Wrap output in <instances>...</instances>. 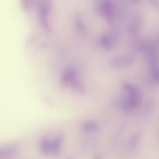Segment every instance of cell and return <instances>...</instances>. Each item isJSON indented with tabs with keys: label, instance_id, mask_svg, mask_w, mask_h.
<instances>
[{
	"label": "cell",
	"instance_id": "30bf717a",
	"mask_svg": "<svg viewBox=\"0 0 159 159\" xmlns=\"http://www.w3.org/2000/svg\"><path fill=\"white\" fill-rule=\"evenodd\" d=\"M39 149L40 152L45 155L51 153V141L48 137L43 136L39 142Z\"/></svg>",
	"mask_w": 159,
	"mask_h": 159
},
{
	"label": "cell",
	"instance_id": "e0dca14e",
	"mask_svg": "<svg viewBox=\"0 0 159 159\" xmlns=\"http://www.w3.org/2000/svg\"><path fill=\"white\" fill-rule=\"evenodd\" d=\"M93 159H102V157L99 154H96V155L94 157Z\"/></svg>",
	"mask_w": 159,
	"mask_h": 159
},
{
	"label": "cell",
	"instance_id": "9c48e42d",
	"mask_svg": "<svg viewBox=\"0 0 159 159\" xmlns=\"http://www.w3.org/2000/svg\"><path fill=\"white\" fill-rule=\"evenodd\" d=\"M80 129L83 132L93 133L99 130V124L94 120H85L80 124Z\"/></svg>",
	"mask_w": 159,
	"mask_h": 159
},
{
	"label": "cell",
	"instance_id": "2e32d148",
	"mask_svg": "<svg viewBox=\"0 0 159 159\" xmlns=\"http://www.w3.org/2000/svg\"><path fill=\"white\" fill-rule=\"evenodd\" d=\"M151 4L153 5V6H155V7H158V0H150Z\"/></svg>",
	"mask_w": 159,
	"mask_h": 159
},
{
	"label": "cell",
	"instance_id": "ba28073f",
	"mask_svg": "<svg viewBox=\"0 0 159 159\" xmlns=\"http://www.w3.org/2000/svg\"><path fill=\"white\" fill-rule=\"evenodd\" d=\"M64 137L59 135L55 137L51 142V153L55 156H58L62 149Z\"/></svg>",
	"mask_w": 159,
	"mask_h": 159
},
{
	"label": "cell",
	"instance_id": "52a82bcc",
	"mask_svg": "<svg viewBox=\"0 0 159 159\" xmlns=\"http://www.w3.org/2000/svg\"><path fill=\"white\" fill-rule=\"evenodd\" d=\"M142 19L140 16H135L129 25V32L132 35H139L142 27Z\"/></svg>",
	"mask_w": 159,
	"mask_h": 159
},
{
	"label": "cell",
	"instance_id": "d6986e66",
	"mask_svg": "<svg viewBox=\"0 0 159 159\" xmlns=\"http://www.w3.org/2000/svg\"><path fill=\"white\" fill-rule=\"evenodd\" d=\"M66 159H74L72 157H67Z\"/></svg>",
	"mask_w": 159,
	"mask_h": 159
},
{
	"label": "cell",
	"instance_id": "ac0fdd59",
	"mask_svg": "<svg viewBox=\"0 0 159 159\" xmlns=\"http://www.w3.org/2000/svg\"><path fill=\"white\" fill-rule=\"evenodd\" d=\"M142 0H131V1L135 4H138Z\"/></svg>",
	"mask_w": 159,
	"mask_h": 159
},
{
	"label": "cell",
	"instance_id": "8992f818",
	"mask_svg": "<svg viewBox=\"0 0 159 159\" xmlns=\"http://www.w3.org/2000/svg\"><path fill=\"white\" fill-rule=\"evenodd\" d=\"M77 71L74 67H68L63 71L61 78L60 83L63 86H69L70 84L76 79Z\"/></svg>",
	"mask_w": 159,
	"mask_h": 159
},
{
	"label": "cell",
	"instance_id": "4fadbf2b",
	"mask_svg": "<svg viewBox=\"0 0 159 159\" xmlns=\"http://www.w3.org/2000/svg\"><path fill=\"white\" fill-rule=\"evenodd\" d=\"M75 26L76 28L77 29V30L81 33V34H85L86 32V27L85 25L83 22V21L82 20V19L79 17H76L75 18Z\"/></svg>",
	"mask_w": 159,
	"mask_h": 159
},
{
	"label": "cell",
	"instance_id": "8fae6325",
	"mask_svg": "<svg viewBox=\"0 0 159 159\" xmlns=\"http://www.w3.org/2000/svg\"><path fill=\"white\" fill-rule=\"evenodd\" d=\"M71 88L75 92L80 93V94H83L85 92V87L84 84L82 83V82L78 81L76 79H75L70 85Z\"/></svg>",
	"mask_w": 159,
	"mask_h": 159
},
{
	"label": "cell",
	"instance_id": "7a4b0ae2",
	"mask_svg": "<svg viewBox=\"0 0 159 159\" xmlns=\"http://www.w3.org/2000/svg\"><path fill=\"white\" fill-rule=\"evenodd\" d=\"M50 0H38L37 11L39 20L43 28L47 31H49L50 29L47 18V16L50 10Z\"/></svg>",
	"mask_w": 159,
	"mask_h": 159
},
{
	"label": "cell",
	"instance_id": "277c9868",
	"mask_svg": "<svg viewBox=\"0 0 159 159\" xmlns=\"http://www.w3.org/2000/svg\"><path fill=\"white\" fill-rule=\"evenodd\" d=\"M118 41V34L116 32H111L104 34L100 39V44L105 50L112 48Z\"/></svg>",
	"mask_w": 159,
	"mask_h": 159
},
{
	"label": "cell",
	"instance_id": "7c38bea8",
	"mask_svg": "<svg viewBox=\"0 0 159 159\" xmlns=\"http://www.w3.org/2000/svg\"><path fill=\"white\" fill-rule=\"evenodd\" d=\"M140 141V135L139 133H134L130 137L129 142V147L131 150H135L139 145Z\"/></svg>",
	"mask_w": 159,
	"mask_h": 159
},
{
	"label": "cell",
	"instance_id": "5bb4252c",
	"mask_svg": "<svg viewBox=\"0 0 159 159\" xmlns=\"http://www.w3.org/2000/svg\"><path fill=\"white\" fill-rule=\"evenodd\" d=\"M34 0H20V4L24 11H29L33 6Z\"/></svg>",
	"mask_w": 159,
	"mask_h": 159
},
{
	"label": "cell",
	"instance_id": "9a60e30c",
	"mask_svg": "<svg viewBox=\"0 0 159 159\" xmlns=\"http://www.w3.org/2000/svg\"><path fill=\"white\" fill-rule=\"evenodd\" d=\"M150 75L152 80L157 83L159 80V70L157 65L152 66Z\"/></svg>",
	"mask_w": 159,
	"mask_h": 159
},
{
	"label": "cell",
	"instance_id": "3957f363",
	"mask_svg": "<svg viewBox=\"0 0 159 159\" xmlns=\"http://www.w3.org/2000/svg\"><path fill=\"white\" fill-rule=\"evenodd\" d=\"M134 57L129 54H123L114 57L109 61V65L112 68L120 70L130 67L134 63Z\"/></svg>",
	"mask_w": 159,
	"mask_h": 159
},
{
	"label": "cell",
	"instance_id": "5b68a950",
	"mask_svg": "<svg viewBox=\"0 0 159 159\" xmlns=\"http://www.w3.org/2000/svg\"><path fill=\"white\" fill-rule=\"evenodd\" d=\"M100 10L103 17L108 22L112 21L114 13V6L112 0H102L101 3Z\"/></svg>",
	"mask_w": 159,
	"mask_h": 159
},
{
	"label": "cell",
	"instance_id": "6da1fadb",
	"mask_svg": "<svg viewBox=\"0 0 159 159\" xmlns=\"http://www.w3.org/2000/svg\"><path fill=\"white\" fill-rule=\"evenodd\" d=\"M122 87L127 93V98L122 102V107L129 112L135 111L141 103V92L139 88L128 82L122 83Z\"/></svg>",
	"mask_w": 159,
	"mask_h": 159
}]
</instances>
